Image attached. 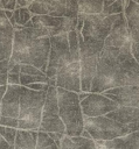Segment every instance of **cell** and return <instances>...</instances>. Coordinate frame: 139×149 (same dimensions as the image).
I'll return each mask as SVG.
<instances>
[{
    "mask_svg": "<svg viewBox=\"0 0 139 149\" xmlns=\"http://www.w3.org/2000/svg\"><path fill=\"white\" fill-rule=\"evenodd\" d=\"M131 44L127 42L121 48H103L90 93H103L116 87L139 85V64L132 56Z\"/></svg>",
    "mask_w": 139,
    "mask_h": 149,
    "instance_id": "6da1fadb",
    "label": "cell"
},
{
    "mask_svg": "<svg viewBox=\"0 0 139 149\" xmlns=\"http://www.w3.org/2000/svg\"><path fill=\"white\" fill-rule=\"evenodd\" d=\"M50 50L49 37H34L28 28L13 30L12 55L8 59V69L15 64H28L46 73Z\"/></svg>",
    "mask_w": 139,
    "mask_h": 149,
    "instance_id": "7a4b0ae2",
    "label": "cell"
},
{
    "mask_svg": "<svg viewBox=\"0 0 139 149\" xmlns=\"http://www.w3.org/2000/svg\"><path fill=\"white\" fill-rule=\"evenodd\" d=\"M58 116L65 127V135L70 137L81 136L84 130V116L77 93L56 87Z\"/></svg>",
    "mask_w": 139,
    "mask_h": 149,
    "instance_id": "3957f363",
    "label": "cell"
},
{
    "mask_svg": "<svg viewBox=\"0 0 139 149\" xmlns=\"http://www.w3.org/2000/svg\"><path fill=\"white\" fill-rule=\"evenodd\" d=\"M46 92L33 91L22 86L20 94L18 129L36 132L39 130L42 119V108Z\"/></svg>",
    "mask_w": 139,
    "mask_h": 149,
    "instance_id": "277c9868",
    "label": "cell"
},
{
    "mask_svg": "<svg viewBox=\"0 0 139 149\" xmlns=\"http://www.w3.org/2000/svg\"><path fill=\"white\" fill-rule=\"evenodd\" d=\"M78 47H79V72H81V91L90 93L91 84L95 78L99 55L104 48V42L92 38H83L81 33L77 31Z\"/></svg>",
    "mask_w": 139,
    "mask_h": 149,
    "instance_id": "5b68a950",
    "label": "cell"
},
{
    "mask_svg": "<svg viewBox=\"0 0 139 149\" xmlns=\"http://www.w3.org/2000/svg\"><path fill=\"white\" fill-rule=\"evenodd\" d=\"M84 130L90 134L95 142H106L137 132L134 126H125L106 116L84 118Z\"/></svg>",
    "mask_w": 139,
    "mask_h": 149,
    "instance_id": "8992f818",
    "label": "cell"
},
{
    "mask_svg": "<svg viewBox=\"0 0 139 149\" xmlns=\"http://www.w3.org/2000/svg\"><path fill=\"white\" fill-rule=\"evenodd\" d=\"M49 40H50V50L48 57V65L46 70V76L48 77V79L55 78L60 69L74 62L69 51L67 34L51 36L49 37Z\"/></svg>",
    "mask_w": 139,
    "mask_h": 149,
    "instance_id": "52a82bcc",
    "label": "cell"
},
{
    "mask_svg": "<svg viewBox=\"0 0 139 149\" xmlns=\"http://www.w3.org/2000/svg\"><path fill=\"white\" fill-rule=\"evenodd\" d=\"M37 132L42 133H62L65 134V127L58 116V105L56 87L49 86L46 92V100L42 108V119Z\"/></svg>",
    "mask_w": 139,
    "mask_h": 149,
    "instance_id": "ba28073f",
    "label": "cell"
},
{
    "mask_svg": "<svg viewBox=\"0 0 139 149\" xmlns=\"http://www.w3.org/2000/svg\"><path fill=\"white\" fill-rule=\"evenodd\" d=\"M117 15L104 16L103 14L97 15H85L83 21V27L81 35L83 38H92L99 42H104L109 36L111 28L117 20Z\"/></svg>",
    "mask_w": 139,
    "mask_h": 149,
    "instance_id": "9c48e42d",
    "label": "cell"
},
{
    "mask_svg": "<svg viewBox=\"0 0 139 149\" xmlns=\"http://www.w3.org/2000/svg\"><path fill=\"white\" fill-rule=\"evenodd\" d=\"M118 107V104L100 93H89V95L81 101V108L84 118L105 116Z\"/></svg>",
    "mask_w": 139,
    "mask_h": 149,
    "instance_id": "30bf717a",
    "label": "cell"
},
{
    "mask_svg": "<svg viewBox=\"0 0 139 149\" xmlns=\"http://www.w3.org/2000/svg\"><path fill=\"white\" fill-rule=\"evenodd\" d=\"M56 87L63 88L69 92L81 93V72L79 63L72 62L58 70L55 77Z\"/></svg>",
    "mask_w": 139,
    "mask_h": 149,
    "instance_id": "8fae6325",
    "label": "cell"
},
{
    "mask_svg": "<svg viewBox=\"0 0 139 149\" xmlns=\"http://www.w3.org/2000/svg\"><path fill=\"white\" fill-rule=\"evenodd\" d=\"M100 94L111 99L120 107H139V85L116 87Z\"/></svg>",
    "mask_w": 139,
    "mask_h": 149,
    "instance_id": "7c38bea8",
    "label": "cell"
},
{
    "mask_svg": "<svg viewBox=\"0 0 139 149\" xmlns=\"http://www.w3.org/2000/svg\"><path fill=\"white\" fill-rule=\"evenodd\" d=\"M22 86L20 85H7L6 92L1 100L0 116H7L18 119L20 108V94Z\"/></svg>",
    "mask_w": 139,
    "mask_h": 149,
    "instance_id": "4fadbf2b",
    "label": "cell"
},
{
    "mask_svg": "<svg viewBox=\"0 0 139 149\" xmlns=\"http://www.w3.org/2000/svg\"><path fill=\"white\" fill-rule=\"evenodd\" d=\"M130 41L128 33H127V26L125 21L124 13L118 14L117 20L114 21L111 31L109 36L104 41V47H111V48H121Z\"/></svg>",
    "mask_w": 139,
    "mask_h": 149,
    "instance_id": "5bb4252c",
    "label": "cell"
},
{
    "mask_svg": "<svg viewBox=\"0 0 139 149\" xmlns=\"http://www.w3.org/2000/svg\"><path fill=\"white\" fill-rule=\"evenodd\" d=\"M124 16L131 43H139V5L124 0Z\"/></svg>",
    "mask_w": 139,
    "mask_h": 149,
    "instance_id": "9a60e30c",
    "label": "cell"
},
{
    "mask_svg": "<svg viewBox=\"0 0 139 149\" xmlns=\"http://www.w3.org/2000/svg\"><path fill=\"white\" fill-rule=\"evenodd\" d=\"M47 10L49 16L54 17H65V19H77L78 15V3L77 1L70 0H58L51 1L46 0Z\"/></svg>",
    "mask_w": 139,
    "mask_h": 149,
    "instance_id": "2e32d148",
    "label": "cell"
},
{
    "mask_svg": "<svg viewBox=\"0 0 139 149\" xmlns=\"http://www.w3.org/2000/svg\"><path fill=\"white\" fill-rule=\"evenodd\" d=\"M96 147L99 149H139V132L130 133L125 136L111 141H96Z\"/></svg>",
    "mask_w": 139,
    "mask_h": 149,
    "instance_id": "e0dca14e",
    "label": "cell"
},
{
    "mask_svg": "<svg viewBox=\"0 0 139 149\" xmlns=\"http://www.w3.org/2000/svg\"><path fill=\"white\" fill-rule=\"evenodd\" d=\"M125 126H134L139 132V107H118L116 111L105 115Z\"/></svg>",
    "mask_w": 139,
    "mask_h": 149,
    "instance_id": "ac0fdd59",
    "label": "cell"
},
{
    "mask_svg": "<svg viewBox=\"0 0 139 149\" xmlns=\"http://www.w3.org/2000/svg\"><path fill=\"white\" fill-rule=\"evenodd\" d=\"M13 44V27L7 19H0V62L9 59Z\"/></svg>",
    "mask_w": 139,
    "mask_h": 149,
    "instance_id": "d6986e66",
    "label": "cell"
},
{
    "mask_svg": "<svg viewBox=\"0 0 139 149\" xmlns=\"http://www.w3.org/2000/svg\"><path fill=\"white\" fill-rule=\"evenodd\" d=\"M36 83L47 84L48 77L46 76V73L33 65L20 64V86L26 87L27 85Z\"/></svg>",
    "mask_w": 139,
    "mask_h": 149,
    "instance_id": "ffe728a7",
    "label": "cell"
},
{
    "mask_svg": "<svg viewBox=\"0 0 139 149\" xmlns=\"http://www.w3.org/2000/svg\"><path fill=\"white\" fill-rule=\"evenodd\" d=\"M58 149H97L93 140H88L82 136L70 137L64 135L61 140Z\"/></svg>",
    "mask_w": 139,
    "mask_h": 149,
    "instance_id": "44dd1931",
    "label": "cell"
},
{
    "mask_svg": "<svg viewBox=\"0 0 139 149\" xmlns=\"http://www.w3.org/2000/svg\"><path fill=\"white\" fill-rule=\"evenodd\" d=\"M36 130H21L18 129L14 141V149H36Z\"/></svg>",
    "mask_w": 139,
    "mask_h": 149,
    "instance_id": "7402d4cb",
    "label": "cell"
},
{
    "mask_svg": "<svg viewBox=\"0 0 139 149\" xmlns=\"http://www.w3.org/2000/svg\"><path fill=\"white\" fill-rule=\"evenodd\" d=\"M78 3V14L83 15H97L102 13L103 1L96 0H82L77 1Z\"/></svg>",
    "mask_w": 139,
    "mask_h": 149,
    "instance_id": "603a6c76",
    "label": "cell"
},
{
    "mask_svg": "<svg viewBox=\"0 0 139 149\" xmlns=\"http://www.w3.org/2000/svg\"><path fill=\"white\" fill-rule=\"evenodd\" d=\"M68 38V45H69V51L72 57L74 62H78L79 59V47H78V37H77V31L71 30L67 34Z\"/></svg>",
    "mask_w": 139,
    "mask_h": 149,
    "instance_id": "cb8c5ba5",
    "label": "cell"
},
{
    "mask_svg": "<svg viewBox=\"0 0 139 149\" xmlns=\"http://www.w3.org/2000/svg\"><path fill=\"white\" fill-rule=\"evenodd\" d=\"M36 149H58V148L56 147L55 142L49 137L47 133L37 132Z\"/></svg>",
    "mask_w": 139,
    "mask_h": 149,
    "instance_id": "d4e9b609",
    "label": "cell"
},
{
    "mask_svg": "<svg viewBox=\"0 0 139 149\" xmlns=\"http://www.w3.org/2000/svg\"><path fill=\"white\" fill-rule=\"evenodd\" d=\"M124 13V0H114L110 6L103 7L102 13L104 16H111Z\"/></svg>",
    "mask_w": 139,
    "mask_h": 149,
    "instance_id": "484cf974",
    "label": "cell"
},
{
    "mask_svg": "<svg viewBox=\"0 0 139 149\" xmlns=\"http://www.w3.org/2000/svg\"><path fill=\"white\" fill-rule=\"evenodd\" d=\"M16 133H18V129H15V128L0 126V137H2L9 146H14Z\"/></svg>",
    "mask_w": 139,
    "mask_h": 149,
    "instance_id": "4316f807",
    "label": "cell"
},
{
    "mask_svg": "<svg viewBox=\"0 0 139 149\" xmlns=\"http://www.w3.org/2000/svg\"><path fill=\"white\" fill-rule=\"evenodd\" d=\"M7 85H20V64H15L8 70Z\"/></svg>",
    "mask_w": 139,
    "mask_h": 149,
    "instance_id": "83f0119b",
    "label": "cell"
},
{
    "mask_svg": "<svg viewBox=\"0 0 139 149\" xmlns=\"http://www.w3.org/2000/svg\"><path fill=\"white\" fill-rule=\"evenodd\" d=\"M0 126L18 129V119L7 118V116H0Z\"/></svg>",
    "mask_w": 139,
    "mask_h": 149,
    "instance_id": "f1b7e54d",
    "label": "cell"
},
{
    "mask_svg": "<svg viewBox=\"0 0 139 149\" xmlns=\"http://www.w3.org/2000/svg\"><path fill=\"white\" fill-rule=\"evenodd\" d=\"M26 87L29 88V90H33V91H43V92H47L49 85L48 84H43V83H36V84L27 85Z\"/></svg>",
    "mask_w": 139,
    "mask_h": 149,
    "instance_id": "f546056e",
    "label": "cell"
},
{
    "mask_svg": "<svg viewBox=\"0 0 139 149\" xmlns=\"http://www.w3.org/2000/svg\"><path fill=\"white\" fill-rule=\"evenodd\" d=\"M1 2H2V9L4 10H11V12H13L15 9L16 0H1Z\"/></svg>",
    "mask_w": 139,
    "mask_h": 149,
    "instance_id": "4dcf8cb0",
    "label": "cell"
},
{
    "mask_svg": "<svg viewBox=\"0 0 139 149\" xmlns=\"http://www.w3.org/2000/svg\"><path fill=\"white\" fill-rule=\"evenodd\" d=\"M131 51H132V56L134 57V59L139 64V43H132L131 44Z\"/></svg>",
    "mask_w": 139,
    "mask_h": 149,
    "instance_id": "1f68e13d",
    "label": "cell"
},
{
    "mask_svg": "<svg viewBox=\"0 0 139 149\" xmlns=\"http://www.w3.org/2000/svg\"><path fill=\"white\" fill-rule=\"evenodd\" d=\"M8 70H9V69H8V59L1 61V62H0V76L7 74Z\"/></svg>",
    "mask_w": 139,
    "mask_h": 149,
    "instance_id": "d6a6232c",
    "label": "cell"
},
{
    "mask_svg": "<svg viewBox=\"0 0 139 149\" xmlns=\"http://www.w3.org/2000/svg\"><path fill=\"white\" fill-rule=\"evenodd\" d=\"M32 1H27V0H16V5H15V9H20V8H27L29 6Z\"/></svg>",
    "mask_w": 139,
    "mask_h": 149,
    "instance_id": "836d02e7",
    "label": "cell"
},
{
    "mask_svg": "<svg viewBox=\"0 0 139 149\" xmlns=\"http://www.w3.org/2000/svg\"><path fill=\"white\" fill-rule=\"evenodd\" d=\"M0 149H14V147L9 146L2 137H0Z\"/></svg>",
    "mask_w": 139,
    "mask_h": 149,
    "instance_id": "e575fe53",
    "label": "cell"
},
{
    "mask_svg": "<svg viewBox=\"0 0 139 149\" xmlns=\"http://www.w3.org/2000/svg\"><path fill=\"white\" fill-rule=\"evenodd\" d=\"M6 88H7V85H4V86H0V108H1V100H2V97L6 92Z\"/></svg>",
    "mask_w": 139,
    "mask_h": 149,
    "instance_id": "d590c367",
    "label": "cell"
},
{
    "mask_svg": "<svg viewBox=\"0 0 139 149\" xmlns=\"http://www.w3.org/2000/svg\"><path fill=\"white\" fill-rule=\"evenodd\" d=\"M7 85V74H2L0 76V86Z\"/></svg>",
    "mask_w": 139,
    "mask_h": 149,
    "instance_id": "8d00e7d4",
    "label": "cell"
},
{
    "mask_svg": "<svg viewBox=\"0 0 139 149\" xmlns=\"http://www.w3.org/2000/svg\"><path fill=\"white\" fill-rule=\"evenodd\" d=\"M77 95H78V99H79V101H82L83 99H85V98L89 95V93H84V92H81V93H78Z\"/></svg>",
    "mask_w": 139,
    "mask_h": 149,
    "instance_id": "74e56055",
    "label": "cell"
},
{
    "mask_svg": "<svg viewBox=\"0 0 139 149\" xmlns=\"http://www.w3.org/2000/svg\"><path fill=\"white\" fill-rule=\"evenodd\" d=\"M81 136H82V137H84V139H88V140H92V139H91V136H90V134H89L86 130H83V132H82V134H81Z\"/></svg>",
    "mask_w": 139,
    "mask_h": 149,
    "instance_id": "f35d334b",
    "label": "cell"
},
{
    "mask_svg": "<svg viewBox=\"0 0 139 149\" xmlns=\"http://www.w3.org/2000/svg\"><path fill=\"white\" fill-rule=\"evenodd\" d=\"M5 15H6V19H7V20H11L12 16H13V12H11V10H5Z\"/></svg>",
    "mask_w": 139,
    "mask_h": 149,
    "instance_id": "ab89813d",
    "label": "cell"
},
{
    "mask_svg": "<svg viewBox=\"0 0 139 149\" xmlns=\"http://www.w3.org/2000/svg\"><path fill=\"white\" fill-rule=\"evenodd\" d=\"M135 2H137V3H138V5H139V1H135Z\"/></svg>",
    "mask_w": 139,
    "mask_h": 149,
    "instance_id": "60d3db41",
    "label": "cell"
},
{
    "mask_svg": "<svg viewBox=\"0 0 139 149\" xmlns=\"http://www.w3.org/2000/svg\"><path fill=\"white\" fill-rule=\"evenodd\" d=\"M97 149H99V148H97Z\"/></svg>",
    "mask_w": 139,
    "mask_h": 149,
    "instance_id": "b9f144b4",
    "label": "cell"
}]
</instances>
